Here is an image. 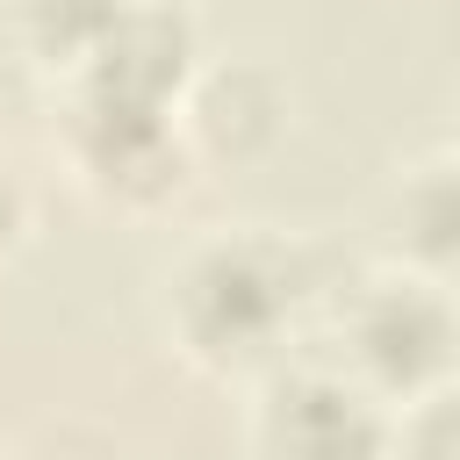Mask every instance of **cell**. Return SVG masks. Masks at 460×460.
<instances>
[{"instance_id":"obj_1","label":"cell","mask_w":460,"mask_h":460,"mask_svg":"<svg viewBox=\"0 0 460 460\" xmlns=\"http://www.w3.org/2000/svg\"><path fill=\"white\" fill-rule=\"evenodd\" d=\"M187 331L208 345V352H230V359H244V352H259L266 338H273V323H280V309H288V288L259 266V252H208L194 273H187Z\"/></svg>"},{"instance_id":"obj_5","label":"cell","mask_w":460,"mask_h":460,"mask_svg":"<svg viewBox=\"0 0 460 460\" xmlns=\"http://www.w3.org/2000/svg\"><path fill=\"white\" fill-rule=\"evenodd\" d=\"M410 460H460V395H431L410 424Z\"/></svg>"},{"instance_id":"obj_2","label":"cell","mask_w":460,"mask_h":460,"mask_svg":"<svg viewBox=\"0 0 460 460\" xmlns=\"http://www.w3.org/2000/svg\"><path fill=\"white\" fill-rule=\"evenodd\" d=\"M266 453L273 460H374L381 424L359 388H345L331 374H302L266 410Z\"/></svg>"},{"instance_id":"obj_4","label":"cell","mask_w":460,"mask_h":460,"mask_svg":"<svg viewBox=\"0 0 460 460\" xmlns=\"http://www.w3.org/2000/svg\"><path fill=\"white\" fill-rule=\"evenodd\" d=\"M402 223H410V244L438 266H460V165H431L410 201H402Z\"/></svg>"},{"instance_id":"obj_3","label":"cell","mask_w":460,"mask_h":460,"mask_svg":"<svg viewBox=\"0 0 460 460\" xmlns=\"http://www.w3.org/2000/svg\"><path fill=\"white\" fill-rule=\"evenodd\" d=\"M352 345H359V359L381 374V381H431L438 367H446V352H453V316H446V302L438 295H424V288H381V295H367V309H359V323H352Z\"/></svg>"},{"instance_id":"obj_6","label":"cell","mask_w":460,"mask_h":460,"mask_svg":"<svg viewBox=\"0 0 460 460\" xmlns=\"http://www.w3.org/2000/svg\"><path fill=\"white\" fill-rule=\"evenodd\" d=\"M7 230H14V180H7V165H0V244H7Z\"/></svg>"}]
</instances>
